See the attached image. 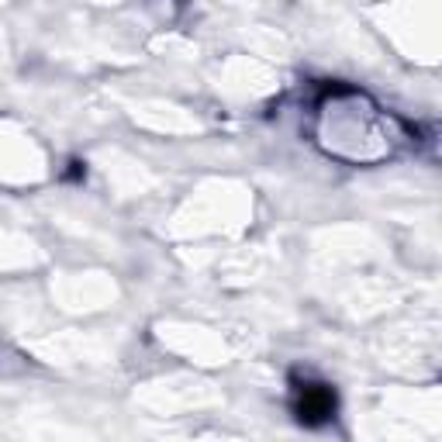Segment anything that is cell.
Returning <instances> with one entry per match:
<instances>
[{
	"instance_id": "cell-1",
	"label": "cell",
	"mask_w": 442,
	"mask_h": 442,
	"mask_svg": "<svg viewBox=\"0 0 442 442\" xmlns=\"http://www.w3.org/2000/svg\"><path fill=\"white\" fill-rule=\"evenodd\" d=\"M294 414L304 425H325L328 418H335V394H332V387H325V383H304V387H297Z\"/></svg>"
}]
</instances>
